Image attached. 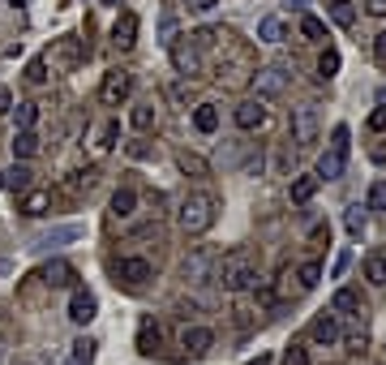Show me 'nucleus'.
Masks as SVG:
<instances>
[{
  "instance_id": "6e6d98bb",
  "label": "nucleus",
  "mask_w": 386,
  "mask_h": 365,
  "mask_svg": "<svg viewBox=\"0 0 386 365\" xmlns=\"http://www.w3.org/2000/svg\"><path fill=\"white\" fill-rule=\"evenodd\" d=\"M185 5H193V0H185Z\"/></svg>"
},
{
  "instance_id": "cd10ccee",
  "label": "nucleus",
  "mask_w": 386,
  "mask_h": 365,
  "mask_svg": "<svg viewBox=\"0 0 386 365\" xmlns=\"http://www.w3.org/2000/svg\"><path fill=\"white\" fill-rule=\"evenodd\" d=\"M258 39H262V43H279V39H284V18H279V13H266V18L258 22Z\"/></svg>"
},
{
  "instance_id": "8fccbe9b",
  "label": "nucleus",
  "mask_w": 386,
  "mask_h": 365,
  "mask_svg": "<svg viewBox=\"0 0 386 365\" xmlns=\"http://www.w3.org/2000/svg\"><path fill=\"white\" fill-rule=\"evenodd\" d=\"M193 5H198V9H202V13H210V9H215V5H219V0H193Z\"/></svg>"
},
{
  "instance_id": "a211bd4d",
  "label": "nucleus",
  "mask_w": 386,
  "mask_h": 365,
  "mask_svg": "<svg viewBox=\"0 0 386 365\" xmlns=\"http://www.w3.org/2000/svg\"><path fill=\"white\" fill-rule=\"evenodd\" d=\"M309 335L318 344H339V314H318L313 327H309Z\"/></svg>"
},
{
  "instance_id": "f704fd0d",
  "label": "nucleus",
  "mask_w": 386,
  "mask_h": 365,
  "mask_svg": "<svg viewBox=\"0 0 386 365\" xmlns=\"http://www.w3.org/2000/svg\"><path fill=\"white\" fill-rule=\"evenodd\" d=\"M365 211H386V181H373V185H369V198H365Z\"/></svg>"
},
{
  "instance_id": "37998d69",
  "label": "nucleus",
  "mask_w": 386,
  "mask_h": 365,
  "mask_svg": "<svg viewBox=\"0 0 386 365\" xmlns=\"http://www.w3.org/2000/svg\"><path fill=\"white\" fill-rule=\"evenodd\" d=\"M176 314L189 323V318H198V314H202V305H198V301H176Z\"/></svg>"
},
{
  "instance_id": "423d86ee",
  "label": "nucleus",
  "mask_w": 386,
  "mask_h": 365,
  "mask_svg": "<svg viewBox=\"0 0 386 365\" xmlns=\"http://www.w3.org/2000/svg\"><path fill=\"white\" fill-rule=\"evenodd\" d=\"M129 95H133V73H129V69H107V73H103L99 99L107 103V108H121Z\"/></svg>"
},
{
  "instance_id": "6ab92c4d",
  "label": "nucleus",
  "mask_w": 386,
  "mask_h": 365,
  "mask_svg": "<svg viewBox=\"0 0 386 365\" xmlns=\"http://www.w3.org/2000/svg\"><path fill=\"white\" fill-rule=\"evenodd\" d=\"M9 146H13V160H35V155L43 150V142H39V133H35V129H18Z\"/></svg>"
},
{
  "instance_id": "0eeeda50",
  "label": "nucleus",
  "mask_w": 386,
  "mask_h": 365,
  "mask_svg": "<svg viewBox=\"0 0 386 365\" xmlns=\"http://www.w3.org/2000/svg\"><path fill=\"white\" fill-rule=\"evenodd\" d=\"M288 82H292L288 65H266V69L253 73V95H258V99H279V95L288 90Z\"/></svg>"
},
{
  "instance_id": "603ef678",
  "label": "nucleus",
  "mask_w": 386,
  "mask_h": 365,
  "mask_svg": "<svg viewBox=\"0 0 386 365\" xmlns=\"http://www.w3.org/2000/svg\"><path fill=\"white\" fill-rule=\"evenodd\" d=\"M9 5H30V0H9Z\"/></svg>"
},
{
  "instance_id": "393cba45",
  "label": "nucleus",
  "mask_w": 386,
  "mask_h": 365,
  "mask_svg": "<svg viewBox=\"0 0 386 365\" xmlns=\"http://www.w3.org/2000/svg\"><path fill=\"white\" fill-rule=\"evenodd\" d=\"M365 280H369L373 288L386 284V249H373V253L365 258Z\"/></svg>"
},
{
  "instance_id": "dca6fc26",
  "label": "nucleus",
  "mask_w": 386,
  "mask_h": 365,
  "mask_svg": "<svg viewBox=\"0 0 386 365\" xmlns=\"http://www.w3.org/2000/svg\"><path fill=\"white\" fill-rule=\"evenodd\" d=\"M43 280H47V288H73V280H78V271L65 263V258H52V263L43 267Z\"/></svg>"
},
{
  "instance_id": "ddd939ff",
  "label": "nucleus",
  "mask_w": 386,
  "mask_h": 365,
  "mask_svg": "<svg viewBox=\"0 0 386 365\" xmlns=\"http://www.w3.org/2000/svg\"><path fill=\"white\" fill-rule=\"evenodd\" d=\"M82 237V224H65V228H52V232H43V237H35L26 249L30 253H47V249H56V245H65V241H78Z\"/></svg>"
},
{
  "instance_id": "c03bdc74",
  "label": "nucleus",
  "mask_w": 386,
  "mask_h": 365,
  "mask_svg": "<svg viewBox=\"0 0 386 365\" xmlns=\"http://www.w3.org/2000/svg\"><path fill=\"white\" fill-rule=\"evenodd\" d=\"M348 267H352V249H344V253L335 258V267H330V275H335V280H339V275H344Z\"/></svg>"
},
{
  "instance_id": "9d476101",
  "label": "nucleus",
  "mask_w": 386,
  "mask_h": 365,
  "mask_svg": "<svg viewBox=\"0 0 386 365\" xmlns=\"http://www.w3.org/2000/svg\"><path fill=\"white\" fill-rule=\"evenodd\" d=\"M236 129H245V133H253V129H262L266 125V99H245V103H236Z\"/></svg>"
},
{
  "instance_id": "c9c22d12",
  "label": "nucleus",
  "mask_w": 386,
  "mask_h": 365,
  "mask_svg": "<svg viewBox=\"0 0 386 365\" xmlns=\"http://www.w3.org/2000/svg\"><path fill=\"white\" fill-rule=\"evenodd\" d=\"M365 220H369V215H365V206H348V215H344V228H348L352 237H361V232H365Z\"/></svg>"
},
{
  "instance_id": "1a4fd4ad",
  "label": "nucleus",
  "mask_w": 386,
  "mask_h": 365,
  "mask_svg": "<svg viewBox=\"0 0 386 365\" xmlns=\"http://www.w3.org/2000/svg\"><path fill=\"white\" fill-rule=\"evenodd\" d=\"M112 271H116V284H125V288H146L155 280V267L146 258H121Z\"/></svg>"
},
{
  "instance_id": "864d4df0",
  "label": "nucleus",
  "mask_w": 386,
  "mask_h": 365,
  "mask_svg": "<svg viewBox=\"0 0 386 365\" xmlns=\"http://www.w3.org/2000/svg\"><path fill=\"white\" fill-rule=\"evenodd\" d=\"M103 5H121V0H103Z\"/></svg>"
},
{
  "instance_id": "3c124183",
  "label": "nucleus",
  "mask_w": 386,
  "mask_h": 365,
  "mask_svg": "<svg viewBox=\"0 0 386 365\" xmlns=\"http://www.w3.org/2000/svg\"><path fill=\"white\" fill-rule=\"evenodd\" d=\"M378 103H386V86H382V90H378Z\"/></svg>"
},
{
  "instance_id": "7ed1b4c3",
  "label": "nucleus",
  "mask_w": 386,
  "mask_h": 365,
  "mask_svg": "<svg viewBox=\"0 0 386 365\" xmlns=\"http://www.w3.org/2000/svg\"><path fill=\"white\" fill-rule=\"evenodd\" d=\"M348 150H352V129L348 125H335V133H330V146L322 150V160H318V181H339L344 168H348Z\"/></svg>"
},
{
  "instance_id": "7c9ffc66",
  "label": "nucleus",
  "mask_w": 386,
  "mask_h": 365,
  "mask_svg": "<svg viewBox=\"0 0 386 365\" xmlns=\"http://www.w3.org/2000/svg\"><path fill=\"white\" fill-rule=\"evenodd\" d=\"M318 185H322L318 176H296V181H292V202H296V206H305V202L318 193Z\"/></svg>"
},
{
  "instance_id": "f3484780",
  "label": "nucleus",
  "mask_w": 386,
  "mask_h": 365,
  "mask_svg": "<svg viewBox=\"0 0 386 365\" xmlns=\"http://www.w3.org/2000/svg\"><path fill=\"white\" fill-rule=\"evenodd\" d=\"M330 314H352V318H361V314H365L361 292H356V288H339L335 297H330Z\"/></svg>"
},
{
  "instance_id": "4d7b16f0",
  "label": "nucleus",
  "mask_w": 386,
  "mask_h": 365,
  "mask_svg": "<svg viewBox=\"0 0 386 365\" xmlns=\"http://www.w3.org/2000/svg\"><path fill=\"white\" fill-rule=\"evenodd\" d=\"M73 365H78V361H73Z\"/></svg>"
},
{
  "instance_id": "4be33fe9",
  "label": "nucleus",
  "mask_w": 386,
  "mask_h": 365,
  "mask_svg": "<svg viewBox=\"0 0 386 365\" xmlns=\"http://www.w3.org/2000/svg\"><path fill=\"white\" fill-rule=\"evenodd\" d=\"M176 168L185 176H210V164L202 160V155H193V150H176Z\"/></svg>"
},
{
  "instance_id": "5701e85b",
  "label": "nucleus",
  "mask_w": 386,
  "mask_h": 365,
  "mask_svg": "<svg viewBox=\"0 0 386 365\" xmlns=\"http://www.w3.org/2000/svg\"><path fill=\"white\" fill-rule=\"evenodd\" d=\"M159 344H163V331H159V323H155V318H142V331H138V348L150 357V352H159Z\"/></svg>"
},
{
  "instance_id": "e433bc0d",
  "label": "nucleus",
  "mask_w": 386,
  "mask_h": 365,
  "mask_svg": "<svg viewBox=\"0 0 386 365\" xmlns=\"http://www.w3.org/2000/svg\"><path fill=\"white\" fill-rule=\"evenodd\" d=\"M26 82H30V86H43V82H47V61H43V56H35V61L26 65Z\"/></svg>"
},
{
  "instance_id": "2f4dec72",
  "label": "nucleus",
  "mask_w": 386,
  "mask_h": 365,
  "mask_svg": "<svg viewBox=\"0 0 386 365\" xmlns=\"http://www.w3.org/2000/svg\"><path fill=\"white\" fill-rule=\"evenodd\" d=\"M9 112H13L18 129H35V121H39V103H18V108H9Z\"/></svg>"
},
{
  "instance_id": "b1692460",
  "label": "nucleus",
  "mask_w": 386,
  "mask_h": 365,
  "mask_svg": "<svg viewBox=\"0 0 386 365\" xmlns=\"http://www.w3.org/2000/svg\"><path fill=\"white\" fill-rule=\"evenodd\" d=\"M129 129L133 133L155 129V103H133V108H129Z\"/></svg>"
},
{
  "instance_id": "a19ab883",
  "label": "nucleus",
  "mask_w": 386,
  "mask_h": 365,
  "mask_svg": "<svg viewBox=\"0 0 386 365\" xmlns=\"http://www.w3.org/2000/svg\"><path fill=\"white\" fill-rule=\"evenodd\" d=\"M284 365H309V352H305L301 344H288V348H284Z\"/></svg>"
},
{
  "instance_id": "f257e3e1",
  "label": "nucleus",
  "mask_w": 386,
  "mask_h": 365,
  "mask_svg": "<svg viewBox=\"0 0 386 365\" xmlns=\"http://www.w3.org/2000/svg\"><path fill=\"white\" fill-rule=\"evenodd\" d=\"M215 193H206V189H193V193H185L181 198V206H176V224H181V232L185 237H202V232H210L215 228Z\"/></svg>"
},
{
  "instance_id": "6e6552de",
  "label": "nucleus",
  "mask_w": 386,
  "mask_h": 365,
  "mask_svg": "<svg viewBox=\"0 0 386 365\" xmlns=\"http://www.w3.org/2000/svg\"><path fill=\"white\" fill-rule=\"evenodd\" d=\"M318 112H313V103H301V108H292V142L305 150V146H313L318 142Z\"/></svg>"
},
{
  "instance_id": "09e8293b",
  "label": "nucleus",
  "mask_w": 386,
  "mask_h": 365,
  "mask_svg": "<svg viewBox=\"0 0 386 365\" xmlns=\"http://www.w3.org/2000/svg\"><path fill=\"white\" fill-rule=\"evenodd\" d=\"M9 108H13V95H9V90H5V86H0V116H5V112H9Z\"/></svg>"
},
{
  "instance_id": "39448f33",
  "label": "nucleus",
  "mask_w": 386,
  "mask_h": 365,
  "mask_svg": "<svg viewBox=\"0 0 386 365\" xmlns=\"http://www.w3.org/2000/svg\"><path fill=\"white\" fill-rule=\"evenodd\" d=\"M168 52H172V65H176V73H181V78H198V73H202V47L193 43V35L172 39V43H168Z\"/></svg>"
},
{
  "instance_id": "49530a36",
  "label": "nucleus",
  "mask_w": 386,
  "mask_h": 365,
  "mask_svg": "<svg viewBox=\"0 0 386 365\" xmlns=\"http://www.w3.org/2000/svg\"><path fill=\"white\" fill-rule=\"evenodd\" d=\"M369 129H378V133H382V129H386V103H382V108H378V112H373V116H369Z\"/></svg>"
},
{
  "instance_id": "412c9836",
  "label": "nucleus",
  "mask_w": 386,
  "mask_h": 365,
  "mask_svg": "<svg viewBox=\"0 0 386 365\" xmlns=\"http://www.w3.org/2000/svg\"><path fill=\"white\" fill-rule=\"evenodd\" d=\"M0 185H5V189H13V193H26V189L35 185V172H30L26 164H13V168L5 172V181H0Z\"/></svg>"
},
{
  "instance_id": "aec40b11",
  "label": "nucleus",
  "mask_w": 386,
  "mask_h": 365,
  "mask_svg": "<svg viewBox=\"0 0 386 365\" xmlns=\"http://www.w3.org/2000/svg\"><path fill=\"white\" fill-rule=\"evenodd\" d=\"M133 211H138V189L121 185V189L112 193V220H129Z\"/></svg>"
},
{
  "instance_id": "473e14b6",
  "label": "nucleus",
  "mask_w": 386,
  "mask_h": 365,
  "mask_svg": "<svg viewBox=\"0 0 386 365\" xmlns=\"http://www.w3.org/2000/svg\"><path fill=\"white\" fill-rule=\"evenodd\" d=\"M56 56H61V65H69V69L78 65V56H82V52H78V39H73V35H65V39L56 43Z\"/></svg>"
},
{
  "instance_id": "2eb2a0df",
  "label": "nucleus",
  "mask_w": 386,
  "mask_h": 365,
  "mask_svg": "<svg viewBox=\"0 0 386 365\" xmlns=\"http://www.w3.org/2000/svg\"><path fill=\"white\" fill-rule=\"evenodd\" d=\"M18 211H22L26 220L47 215V211H52V193H47V189H26V193H22V202H18Z\"/></svg>"
},
{
  "instance_id": "5fc2aeb1",
  "label": "nucleus",
  "mask_w": 386,
  "mask_h": 365,
  "mask_svg": "<svg viewBox=\"0 0 386 365\" xmlns=\"http://www.w3.org/2000/svg\"><path fill=\"white\" fill-rule=\"evenodd\" d=\"M258 365H266V357H258Z\"/></svg>"
},
{
  "instance_id": "4c0bfd02",
  "label": "nucleus",
  "mask_w": 386,
  "mask_h": 365,
  "mask_svg": "<svg viewBox=\"0 0 386 365\" xmlns=\"http://www.w3.org/2000/svg\"><path fill=\"white\" fill-rule=\"evenodd\" d=\"M172 39H176V13L168 9V13L159 18V43H172Z\"/></svg>"
},
{
  "instance_id": "a18cd8bd",
  "label": "nucleus",
  "mask_w": 386,
  "mask_h": 365,
  "mask_svg": "<svg viewBox=\"0 0 386 365\" xmlns=\"http://www.w3.org/2000/svg\"><path fill=\"white\" fill-rule=\"evenodd\" d=\"M373 56H378V65H386V30L373 39Z\"/></svg>"
},
{
  "instance_id": "f03ea898",
  "label": "nucleus",
  "mask_w": 386,
  "mask_h": 365,
  "mask_svg": "<svg viewBox=\"0 0 386 365\" xmlns=\"http://www.w3.org/2000/svg\"><path fill=\"white\" fill-rule=\"evenodd\" d=\"M215 284L224 288V292H245V288H258L262 284V275H258V267L249 263V253H228L224 263H215Z\"/></svg>"
},
{
  "instance_id": "c85d7f7f",
  "label": "nucleus",
  "mask_w": 386,
  "mask_h": 365,
  "mask_svg": "<svg viewBox=\"0 0 386 365\" xmlns=\"http://www.w3.org/2000/svg\"><path fill=\"white\" fill-rule=\"evenodd\" d=\"M95 185H99V168H82V172H73V176L65 181L69 193H90Z\"/></svg>"
},
{
  "instance_id": "9b49d317",
  "label": "nucleus",
  "mask_w": 386,
  "mask_h": 365,
  "mask_svg": "<svg viewBox=\"0 0 386 365\" xmlns=\"http://www.w3.org/2000/svg\"><path fill=\"white\" fill-rule=\"evenodd\" d=\"M95 314H99L95 292H90V288H73V297H69V318H73L78 327H86V323H95Z\"/></svg>"
},
{
  "instance_id": "20e7f679",
  "label": "nucleus",
  "mask_w": 386,
  "mask_h": 365,
  "mask_svg": "<svg viewBox=\"0 0 386 365\" xmlns=\"http://www.w3.org/2000/svg\"><path fill=\"white\" fill-rule=\"evenodd\" d=\"M215 263H219V253L210 249V245H198L189 258H185V263H181V275H185V284H210L215 280Z\"/></svg>"
},
{
  "instance_id": "58836bf2",
  "label": "nucleus",
  "mask_w": 386,
  "mask_h": 365,
  "mask_svg": "<svg viewBox=\"0 0 386 365\" xmlns=\"http://www.w3.org/2000/svg\"><path fill=\"white\" fill-rule=\"evenodd\" d=\"M301 35L305 39H326V22L322 18H301Z\"/></svg>"
},
{
  "instance_id": "72a5a7b5",
  "label": "nucleus",
  "mask_w": 386,
  "mask_h": 365,
  "mask_svg": "<svg viewBox=\"0 0 386 365\" xmlns=\"http://www.w3.org/2000/svg\"><path fill=\"white\" fill-rule=\"evenodd\" d=\"M335 73H339V52H335V47H326V52H322V61H318V78L330 82Z\"/></svg>"
},
{
  "instance_id": "a878e982",
  "label": "nucleus",
  "mask_w": 386,
  "mask_h": 365,
  "mask_svg": "<svg viewBox=\"0 0 386 365\" xmlns=\"http://www.w3.org/2000/svg\"><path fill=\"white\" fill-rule=\"evenodd\" d=\"M193 129L198 133H215L219 129V108H215V103H198V108H193Z\"/></svg>"
},
{
  "instance_id": "c756f323",
  "label": "nucleus",
  "mask_w": 386,
  "mask_h": 365,
  "mask_svg": "<svg viewBox=\"0 0 386 365\" xmlns=\"http://www.w3.org/2000/svg\"><path fill=\"white\" fill-rule=\"evenodd\" d=\"M318 280H322V263H313V258H309V263L296 267V288H301V292L318 288Z\"/></svg>"
},
{
  "instance_id": "79ce46f5",
  "label": "nucleus",
  "mask_w": 386,
  "mask_h": 365,
  "mask_svg": "<svg viewBox=\"0 0 386 365\" xmlns=\"http://www.w3.org/2000/svg\"><path fill=\"white\" fill-rule=\"evenodd\" d=\"M116 138H121V125H116V121H107L103 133H99V146H116Z\"/></svg>"
},
{
  "instance_id": "de8ad7c7",
  "label": "nucleus",
  "mask_w": 386,
  "mask_h": 365,
  "mask_svg": "<svg viewBox=\"0 0 386 365\" xmlns=\"http://www.w3.org/2000/svg\"><path fill=\"white\" fill-rule=\"evenodd\" d=\"M365 9H369L373 18H386V0H365Z\"/></svg>"
},
{
  "instance_id": "bb28decb",
  "label": "nucleus",
  "mask_w": 386,
  "mask_h": 365,
  "mask_svg": "<svg viewBox=\"0 0 386 365\" xmlns=\"http://www.w3.org/2000/svg\"><path fill=\"white\" fill-rule=\"evenodd\" d=\"M326 13H330V22H335V26H352L356 22V5H352V0H330V5H326Z\"/></svg>"
},
{
  "instance_id": "4468645a",
  "label": "nucleus",
  "mask_w": 386,
  "mask_h": 365,
  "mask_svg": "<svg viewBox=\"0 0 386 365\" xmlns=\"http://www.w3.org/2000/svg\"><path fill=\"white\" fill-rule=\"evenodd\" d=\"M133 43H138V13H129V9H125V13L116 18V26H112V47L129 52Z\"/></svg>"
},
{
  "instance_id": "ea45409f",
  "label": "nucleus",
  "mask_w": 386,
  "mask_h": 365,
  "mask_svg": "<svg viewBox=\"0 0 386 365\" xmlns=\"http://www.w3.org/2000/svg\"><path fill=\"white\" fill-rule=\"evenodd\" d=\"M73 361H78V365H90V361H95V340H78V344H73Z\"/></svg>"
},
{
  "instance_id": "f8f14e48",
  "label": "nucleus",
  "mask_w": 386,
  "mask_h": 365,
  "mask_svg": "<svg viewBox=\"0 0 386 365\" xmlns=\"http://www.w3.org/2000/svg\"><path fill=\"white\" fill-rule=\"evenodd\" d=\"M181 348H185L189 357H206V352L215 348V331H210V327H198V323H189V327L181 331Z\"/></svg>"
}]
</instances>
